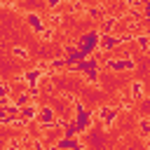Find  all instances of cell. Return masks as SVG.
Listing matches in <instances>:
<instances>
[{"label": "cell", "mask_w": 150, "mask_h": 150, "mask_svg": "<svg viewBox=\"0 0 150 150\" xmlns=\"http://www.w3.org/2000/svg\"><path fill=\"white\" fill-rule=\"evenodd\" d=\"M98 38H101V33H98V30H87L84 35H80V38L75 40V47L80 49V54L91 56V54H94V49H98Z\"/></svg>", "instance_id": "1"}, {"label": "cell", "mask_w": 150, "mask_h": 150, "mask_svg": "<svg viewBox=\"0 0 150 150\" xmlns=\"http://www.w3.org/2000/svg\"><path fill=\"white\" fill-rule=\"evenodd\" d=\"M134 59H120V56H112L105 61V68L110 73H127V70H134Z\"/></svg>", "instance_id": "2"}, {"label": "cell", "mask_w": 150, "mask_h": 150, "mask_svg": "<svg viewBox=\"0 0 150 150\" xmlns=\"http://www.w3.org/2000/svg\"><path fill=\"white\" fill-rule=\"evenodd\" d=\"M94 117H98V120L103 122V129H110L112 122H115V117H117V108H115V105H101V108L94 112Z\"/></svg>", "instance_id": "3"}, {"label": "cell", "mask_w": 150, "mask_h": 150, "mask_svg": "<svg viewBox=\"0 0 150 150\" xmlns=\"http://www.w3.org/2000/svg\"><path fill=\"white\" fill-rule=\"evenodd\" d=\"M117 47H122V38H120V35L105 33V35L98 38V49H101V52H110V49H117Z\"/></svg>", "instance_id": "4"}, {"label": "cell", "mask_w": 150, "mask_h": 150, "mask_svg": "<svg viewBox=\"0 0 150 150\" xmlns=\"http://www.w3.org/2000/svg\"><path fill=\"white\" fill-rule=\"evenodd\" d=\"M117 14H103L98 21H101V26H98V33L101 35H105V33H112L115 28H117Z\"/></svg>", "instance_id": "5"}, {"label": "cell", "mask_w": 150, "mask_h": 150, "mask_svg": "<svg viewBox=\"0 0 150 150\" xmlns=\"http://www.w3.org/2000/svg\"><path fill=\"white\" fill-rule=\"evenodd\" d=\"M42 70L35 66V68H30V70H26V73H21V80L26 82V87H38L40 84V80H42Z\"/></svg>", "instance_id": "6"}, {"label": "cell", "mask_w": 150, "mask_h": 150, "mask_svg": "<svg viewBox=\"0 0 150 150\" xmlns=\"http://www.w3.org/2000/svg\"><path fill=\"white\" fill-rule=\"evenodd\" d=\"M35 115H38V103H35V101H33V103H26V105L19 108V117H21L26 124L35 122Z\"/></svg>", "instance_id": "7"}, {"label": "cell", "mask_w": 150, "mask_h": 150, "mask_svg": "<svg viewBox=\"0 0 150 150\" xmlns=\"http://www.w3.org/2000/svg\"><path fill=\"white\" fill-rule=\"evenodd\" d=\"M26 23L33 28V33H42V30H45V19H42V14H38V12H28V14H26Z\"/></svg>", "instance_id": "8"}, {"label": "cell", "mask_w": 150, "mask_h": 150, "mask_svg": "<svg viewBox=\"0 0 150 150\" xmlns=\"http://www.w3.org/2000/svg\"><path fill=\"white\" fill-rule=\"evenodd\" d=\"M77 143H80L77 136H61V138L54 143V148H56V150H73Z\"/></svg>", "instance_id": "9"}, {"label": "cell", "mask_w": 150, "mask_h": 150, "mask_svg": "<svg viewBox=\"0 0 150 150\" xmlns=\"http://www.w3.org/2000/svg\"><path fill=\"white\" fill-rule=\"evenodd\" d=\"M9 96H14V101H12V103H14L16 108H21V105H26V103H33V101H35V98H33V96H30L28 91H19V94H9Z\"/></svg>", "instance_id": "10"}, {"label": "cell", "mask_w": 150, "mask_h": 150, "mask_svg": "<svg viewBox=\"0 0 150 150\" xmlns=\"http://www.w3.org/2000/svg\"><path fill=\"white\" fill-rule=\"evenodd\" d=\"M134 42L141 47V52H143V54L150 49V35H148V33H136V35H134Z\"/></svg>", "instance_id": "11"}, {"label": "cell", "mask_w": 150, "mask_h": 150, "mask_svg": "<svg viewBox=\"0 0 150 150\" xmlns=\"http://www.w3.org/2000/svg\"><path fill=\"white\" fill-rule=\"evenodd\" d=\"M143 91H145L143 82H141V80H134V82H131V98H143V96H145Z\"/></svg>", "instance_id": "12"}, {"label": "cell", "mask_w": 150, "mask_h": 150, "mask_svg": "<svg viewBox=\"0 0 150 150\" xmlns=\"http://www.w3.org/2000/svg\"><path fill=\"white\" fill-rule=\"evenodd\" d=\"M63 68H66L63 56H56V59H52V61H49V75H52V73H56V70H63Z\"/></svg>", "instance_id": "13"}, {"label": "cell", "mask_w": 150, "mask_h": 150, "mask_svg": "<svg viewBox=\"0 0 150 150\" xmlns=\"http://www.w3.org/2000/svg\"><path fill=\"white\" fill-rule=\"evenodd\" d=\"M38 38H40L42 42H52V40H54V28H52V26H45V30L38 33Z\"/></svg>", "instance_id": "14"}, {"label": "cell", "mask_w": 150, "mask_h": 150, "mask_svg": "<svg viewBox=\"0 0 150 150\" xmlns=\"http://www.w3.org/2000/svg\"><path fill=\"white\" fill-rule=\"evenodd\" d=\"M138 131H141V136H148V134H150V120H148L145 115L138 120Z\"/></svg>", "instance_id": "15"}, {"label": "cell", "mask_w": 150, "mask_h": 150, "mask_svg": "<svg viewBox=\"0 0 150 150\" xmlns=\"http://www.w3.org/2000/svg\"><path fill=\"white\" fill-rule=\"evenodd\" d=\"M103 14H105L103 7H89V9H87V16H89V19H101Z\"/></svg>", "instance_id": "16"}, {"label": "cell", "mask_w": 150, "mask_h": 150, "mask_svg": "<svg viewBox=\"0 0 150 150\" xmlns=\"http://www.w3.org/2000/svg\"><path fill=\"white\" fill-rule=\"evenodd\" d=\"M12 54H14L16 59H21V61H23V59H28V49H26V47H19V45H16V47H12Z\"/></svg>", "instance_id": "17"}, {"label": "cell", "mask_w": 150, "mask_h": 150, "mask_svg": "<svg viewBox=\"0 0 150 150\" xmlns=\"http://www.w3.org/2000/svg\"><path fill=\"white\" fill-rule=\"evenodd\" d=\"M59 2H63V0H47V5H49V7H52V9H54V7H56V5H59Z\"/></svg>", "instance_id": "18"}, {"label": "cell", "mask_w": 150, "mask_h": 150, "mask_svg": "<svg viewBox=\"0 0 150 150\" xmlns=\"http://www.w3.org/2000/svg\"><path fill=\"white\" fill-rule=\"evenodd\" d=\"M0 7H2V0H0Z\"/></svg>", "instance_id": "19"}]
</instances>
